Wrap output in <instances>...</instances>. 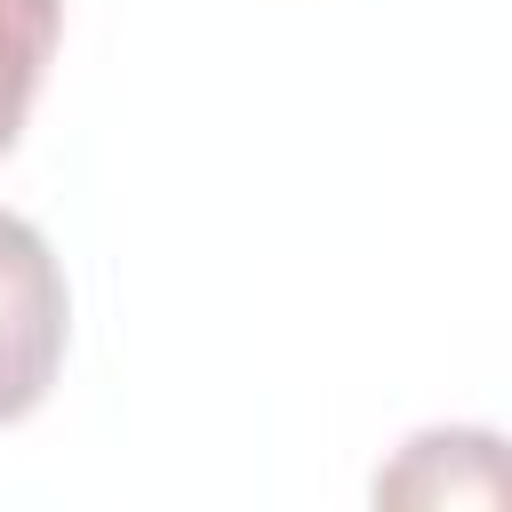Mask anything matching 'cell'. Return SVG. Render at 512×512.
<instances>
[{"label":"cell","mask_w":512,"mask_h":512,"mask_svg":"<svg viewBox=\"0 0 512 512\" xmlns=\"http://www.w3.org/2000/svg\"><path fill=\"white\" fill-rule=\"evenodd\" d=\"M56 40H64V0H0V152L32 120V96L56 64Z\"/></svg>","instance_id":"obj_3"},{"label":"cell","mask_w":512,"mask_h":512,"mask_svg":"<svg viewBox=\"0 0 512 512\" xmlns=\"http://www.w3.org/2000/svg\"><path fill=\"white\" fill-rule=\"evenodd\" d=\"M64 336H72L64 264L24 216L0 208V424H24L48 400L64 368Z\"/></svg>","instance_id":"obj_1"},{"label":"cell","mask_w":512,"mask_h":512,"mask_svg":"<svg viewBox=\"0 0 512 512\" xmlns=\"http://www.w3.org/2000/svg\"><path fill=\"white\" fill-rule=\"evenodd\" d=\"M376 504H512V440L472 424L416 432L376 472Z\"/></svg>","instance_id":"obj_2"}]
</instances>
